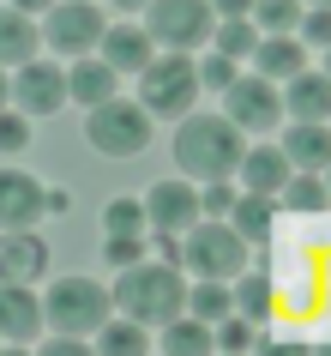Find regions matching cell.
Segmentation results:
<instances>
[{
  "instance_id": "cell-19",
  "label": "cell",
  "mask_w": 331,
  "mask_h": 356,
  "mask_svg": "<svg viewBox=\"0 0 331 356\" xmlns=\"http://www.w3.org/2000/svg\"><path fill=\"white\" fill-rule=\"evenodd\" d=\"M283 157H289L295 169H313V175H319V169L331 163V127L325 121H295V127L283 133Z\"/></svg>"
},
{
  "instance_id": "cell-20",
  "label": "cell",
  "mask_w": 331,
  "mask_h": 356,
  "mask_svg": "<svg viewBox=\"0 0 331 356\" xmlns=\"http://www.w3.org/2000/svg\"><path fill=\"white\" fill-rule=\"evenodd\" d=\"M229 224H235L247 242H271V229H277V200H271V193H235Z\"/></svg>"
},
{
  "instance_id": "cell-1",
  "label": "cell",
  "mask_w": 331,
  "mask_h": 356,
  "mask_svg": "<svg viewBox=\"0 0 331 356\" xmlns=\"http://www.w3.org/2000/svg\"><path fill=\"white\" fill-rule=\"evenodd\" d=\"M241 151H247V133L229 121V115H181L175 127V169L193 175V181H217V175H235Z\"/></svg>"
},
{
  "instance_id": "cell-15",
  "label": "cell",
  "mask_w": 331,
  "mask_h": 356,
  "mask_svg": "<svg viewBox=\"0 0 331 356\" xmlns=\"http://www.w3.org/2000/svg\"><path fill=\"white\" fill-rule=\"evenodd\" d=\"M235 175L247 181V193H283V181L295 175V163L283 157V145H247L241 151V163H235Z\"/></svg>"
},
{
  "instance_id": "cell-25",
  "label": "cell",
  "mask_w": 331,
  "mask_h": 356,
  "mask_svg": "<svg viewBox=\"0 0 331 356\" xmlns=\"http://www.w3.org/2000/svg\"><path fill=\"white\" fill-rule=\"evenodd\" d=\"M277 206H289V211H319V206H331V193H325V181H319L313 169H295L289 181H283V193H277Z\"/></svg>"
},
{
  "instance_id": "cell-27",
  "label": "cell",
  "mask_w": 331,
  "mask_h": 356,
  "mask_svg": "<svg viewBox=\"0 0 331 356\" xmlns=\"http://www.w3.org/2000/svg\"><path fill=\"white\" fill-rule=\"evenodd\" d=\"M211 37H217V55L247 60V55H253V42H259V24L253 19H217V24H211Z\"/></svg>"
},
{
  "instance_id": "cell-16",
  "label": "cell",
  "mask_w": 331,
  "mask_h": 356,
  "mask_svg": "<svg viewBox=\"0 0 331 356\" xmlns=\"http://www.w3.org/2000/svg\"><path fill=\"white\" fill-rule=\"evenodd\" d=\"M289 91H283V115L289 121H331V73H301L283 79Z\"/></svg>"
},
{
  "instance_id": "cell-6",
  "label": "cell",
  "mask_w": 331,
  "mask_h": 356,
  "mask_svg": "<svg viewBox=\"0 0 331 356\" xmlns=\"http://www.w3.org/2000/svg\"><path fill=\"white\" fill-rule=\"evenodd\" d=\"M85 139H91V151H103V157H139V151L151 145V109L145 103H127V97L114 91V97H103V103H91Z\"/></svg>"
},
{
  "instance_id": "cell-23",
  "label": "cell",
  "mask_w": 331,
  "mask_h": 356,
  "mask_svg": "<svg viewBox=\"0 0 331 356\" xmlns=\"http://www.w3.org/2000/svg\"><path fill=\"white\" fill-rule=\"evenodd\" d=\"M163 350L169 356H199V350H217V332H211V320H199V314H175V320H163Z\"/></svg>"
},
{
  "instance_id": "cell-37",
  "label": "cell",
  "mask_w": 331,
  "mask_h": 356,
  "mask_svg": "<svg viewBox=\"0 0 331 356\" xmlns=\"http://www.w3.org/2000/svg\"><path fill=\"white\" fill-rule=\"evenodd\" d=\"M247 6H253V0H211L217 19H247Z\"/></svg>"
},
{
  "instance_id": "cell-3",
  "label": "cell",
  "mask_w": 331,
  "mask_h": 356,
  "mask_svg": "<svg viewBox=\"0 0 331 356\" xmlns=\"http://www.w3.org/2000/svg\"><path fill=\"white\" fill-rule=\"evenodd\" d=\"M199 97V60L187 49H163V55L145 60L139 73V103L151 109V121H181Z\"/></svg>"
},
{
  "instance_id": "cell-29",
  "label": "cell",
  "mask_w": 331,
  "mask_h": 356,
  "mask_svg": "<svg viewBox=\"0 0 331 356\" xmlns=\"http://www.w3.org/2000/svg\"><path fill=\"white\" fill-rule=\"evenodd\" d=\"M247 19H253L259 31H295L301 0H253V6H247Z\"/></svg>"
},
{
  "instance_id": "cell-35",
  "label": "cell",
  "mask_w": 331,
  "mask_h": 356,
  "mask_svg": "<svg viewBox=\"0 0 331 356\" xmlns=\"http://www.w3.org/2000/svg\"><path fill=\"white\" fill-rule=\"evenodd\" d=\"M211 332H217L223 350H247V344H253V320H229L223 314V326H211Z\"/></svg>"
},
{
  "instance_id": "cell-24",
  "label": "cell",
  "mask_w": 331,
  "mask_h": 356,
  "mask_svg": "<svg viewBox=\"0 0 331 356\" xmlns=\"http://www.w3.org/2000/svg\"><path fill=\"white\" fill-rule=\"evenodd\" d=\"M229 308H235L229 278H199L193 290H187V314H199V320H223Z\"/></svg>"
},
{
  "instance_id": "cell-10",
  "label": "cell",
  "mask_w": 331,
  "mask_h": 356,
  "mask_svg": "<svg viewBox=\"0 0 331 356\" xmlns=\"http://www.w3.org/2000/svg\"><path fill=\"white\" fill-rule=\"evenodd\" d=\"M12 103H19L24 115H55L60 103H67V73H60L55 60H24L19 79H12Z\"/></svg>"
},
{
  "instance_id": "cell-40",
  "label": "cell",
  "mask_w": 331,
  "mask_h": 356,
  "mask_svg": "<svg viewBox=\"0 0 331 356\" xmlns=\"http://www.w3.org/2000/svg\"><path fill=\"white\" fill-rule=\"evenodd\" d=\"M6 103H12V79L0 73V109H6Z\"/></svg>"
},
{
  "instance_id": "cell-8",
  "label": "cell",
  "mask_w": 331,
  "mask_h": 356,
  "mask_svg": "<svg viewBox=\"0 0 331 356\" xmlns=\"http://www.w3.org/2000/svg\"><path fill=\"white\" fill-rule=\"evenodd\" d=\"M103 13H96V0H55L49 13H42V37H49V49H60V55H91L96 42H103Z\"/></svg>"
},
{
  "instance_id": "cell-14",
  "label": "cell",
  "mask_w": 331,
  "mask_h": 356,
  "mask_svg": "<svg viewBox=\"0 0 331 356\" xmlns=\"http://www.w3.org/2000/svg\"><path fill=\"white\" fill-rule=\"evenodd\" d=\"M42 272H49V242L37 229H0V278L37 284Z\"/></svg>"
},
{
  "instance_id": "cell-28",
  "label": "cell",
  "mask_w": 331,
  "mask_h": 356,
  "mask_svg": "<svg viewBox=\"0 0 331 356\" xmlns=\"http://www.w3.org/2000/svg\"><path fill=\"white\" fill-rule=\"evenodd\" d=\"M271 302H277V290H271L265 272H247V278L235 284V308H241L247 320H271Z\"/></svg>"
},
{
  "instance_id": "cell-17",
  "label": "cell",
  "mask_w": 331,
  "mask_h": 356,
  "mask_svg": "<svg viewBox=\"0 0 331 356\" xmlns=\"http://www.w3.org/2000/svg\"><path fill=\"white\" fill-rule=\"evenodd\" d=\"M96 49H103V60H109L114 73H133V79L145 73V60L157 55V42H151L145 24H114V31H103Z\"/></svg>"
},
{
  "instance_id": "cell-33",
  "label": "cell",
  "mask_w": 331,
  "mask_h": 356,
  "mask_svg": "<svg viewBox=\"0 0 331 356\" xmlns=\"http://www.w3.org/2000/svg\"><path fill=\"white\" fill-rule=\"evenodd\" d=\"M24 139H31V115H6L0 109V151H24Z\"/></svg>"
},
{
  "instance_id": "cell-34",
  "label": "cell",
  "mask_w": 331,
  "mask_h": 356,
  "mask_svg": "<svg viewBox=\"0 0 331 356\" xmlns=\"http://www.w3.org/2000/svg\"><path fill=\"white\" fill-rule=\"evenodd\" d=\"M103 260L121 272V266H133V260H145V242L139 236H109V248H103Z\"/></svg>"
},
{
  "instance_id": "cell-18",
  "label": "cell",
  "mask_w": 331,
  "mask_h": 356,
  "mask_svg": "<svg viewBox=\"0 0 331 356\" xmlns=\"http://www.w3.org/2000/svg\"><path fill=\"white\" fill-rule=\"evenodd\" d=\"M253 67H259L265 79H295L301 67H307V42L289 37V31H271V37L253 42Z\"/></svg>"
},
{
  "instance_id": "cell-22",
  "label": "cell",
  "mask_w": 331,
  "mask_h": 356,
  "mask_svg": "<svg viewBox=\"0 0 331 356\" xmlns=\"http://www.w3.org/2000/svg\"><path fill=\"white\" fill-rule=\"evenodd\" d=\"M114 67L109 60H91V55H78L73 60V73H67V97H78V103H85V109H91V103H103V97H114Z\"/></svg>"
},
{
  "instance_id": "cell-38",
  "label": "cell",
  "mask_w": 331,
  "mask_h": 356,
  "mask_svg": "<svg viewBox=\"0 0 331 356\" xmlns=\"http://www.w3.org/2000/svg\"><path fill=\"white\" fill-rule=\"evenodd\" d=\"M12 6H19V13H31V19H37V13H49V6H55V0H12Z\"/></svg>"
},
{
  "instance_id": "cell-43",
  "label": "cell",
  "mask_w": 331,
  "mask_h": 356,
  "mask_svg": "<svg viewBox=\"0 0 331 356\" xmlns=\"http://www.w3.org/2000/svg\"><path fill=\"white\" fill-rule=\"evenodd\" d=\"M325 73H331V49H325Z\"/></svg>"
},
{
  "instance_id": "cell-9",
  "label": "cell",
  "mask_w": 331,
  "mask_h": 356,
  "mask_svg": "<svg viewBox=\"0 0 331 356\" xmlns=\"http://www.w3.org/2000/svg\"><path fill=\"white\" fill-rule=\"evenodd\" d=\"M223 115H229L241 133H265V127L283 121V91H277L265 73H259V79H241L235 73L229 85H223Z\"/></svg>"
},
{
  "instance_id": "cell-31",
  "label": "cell",
  "mask_w": 331,
  "mask_h": 356,
  "mask_svg": "<svg viewBox=\"0 0 331 356\" xmlns=\"http://www.w3.org/2000/svg\"><path fill=\"white\" fill-rule=\"evenodd\" d=\"M295 31H301V42H313V49H331V6H307V13L295 19Z\"/></svg>"
},
{
  "instance_id": "cell-4",
  "label": "cell",
  "mask_w": 331,
  "mask_h": 356,
  "mask_svg": "<svg viewBox=\"0 0 331 356\" xmlns=\"http://www.w3.org/2000/svg\"><path fill=\"white\" fill-rule=\"evenodd\" d=\"M181 266L199 278H235V272H247V236L229 218H193L181 242Z\"/></svg>"
},
{
  "instance_id": "cell-30",
  "label": "cell",
  "mask_w": 331,
  "mask_h": 356,
  "mask_svg": "<svg viewBox=\"0 0 331 356\" xmlns=\"http://www.w3.org/2000/svg\"><path fill=\"white\" fill-rule=\"evenodd\" d=\"M103 224H109V236H139L145 229V200H109Z\"/></svg>"
},
{
  "instance_id": "cell-11",
  "label": "cell",
  "mask_w": 331,
  "mask_h": 356,
  "mask_svg": "<svg viewBox=\"0 0 331 356\" xmlns=\"http://www.w3.org/2000/svg\"><path fill=\"white\" fill-rule=\"evenodd\" d=\"M42 332V296L19 278H0V344H37Z\"/></svg>"
},
{
  "instance_id": "cell-2",
  "label": "cell",
  "mask_w": 331,
  "mask_h": 356,
  "mask_svg": "<svg viewBox=\"0 0 331 356\" xmlns=\"http://www.w3.org/2000/svg\"><path fill=\"white\" fill-rule=\"evenodd\" d=\"M114 308L139 326H163V320L187 314V278L175 260H133L121 266V284H114Z\"/></svg>"
},
{
  "instance_id": "cell-36",
  "label": "cell",
  "mask_w": 331,
  "mask_h": 356,
  "mask_svg": "<svg viewBox=\"0 0 331 356\" xmlns=\"http://www.w3.org/2000/svg\"><path fill=\"white\" fill-rule=\"evenodd\" d=\"M229 79H235V60H229V55H211V60H199V85H205V91H223Z\"/></svg>"
},
{
  "instance_id": "cell-41",
  "label": "cell",
  "mask_w": 331,
  "mask_h": 356,
  "mask_svg": "<svg viewBox=\"0 0 331 356\" xmlns=\"http://www.w3.org/2000/svg\"><path fill=\"white\" fill-rule=\"evenodd\" d=\"M319 175H325V193H331V163H325V169H319Z\"/></svg>"
},
{
  "instance_id": "cell-7",
  "label": "cell",
  "mask_w": 331,
  "mask_h": 356,
  "mask_svg": "<svg viewBox=\"0 0 331 356\" xmlns=\"http://www.w3.org/2000/svg\"><path fill=\"white\" fill-rule=\"evenodd\" d=\"M211 24H217V13H211V0H151L145 6V31L157 49H199V42H211Z\"/></svg>"
},
{
  "instance_id": "cell-26",
  "label": "cell",
  "mask_w": 331,
  "mask_h": 356,
  "mask_svg": "<svg viewBox=\"0 0 331 356\" xmlns=\"http://www.w3.org/2000/svg\"><path fill=\"white\" fill-rule=\"evenodd\" d=\"M96 350H114V356H133V350H145V344H151V338H145V326H139V320H127V314H121V320H103V326H96Z\"/></svg>"
},
{
  "instance_id": "cell-39",
  "label": "cell",
  "mask_w": 331,
  "mask_h": 356,
  "mask_svg": "<svg viewBox=\"0 0 331 356\" xmlns=\"http://www.w3.org/2000/svg\"><path fill=\"white\" fill-rule=\"evenodd\" d=\"M114 6H121V13H145L151 0H114Z\"/></svg>"
},
{
  "instance_id": "cell-13",
  "label": "cell",
  "mask_w": 331,
  "mask_h": 356,
  "mask_svg": "<svg viewBox=\"0 0 331 356\" xmlns=\"http://www.w3.org/2000/svg\"><path fill=\"white\" fill-rule=\"evenodd\" d=\"M49 211V193L24 169H0V229H31Z\"/></svg>"
},
{
  "instance_id": "cell-12",
  "label": "cell",
  "mask_w": 331,
  "mask_h": 356,
  "mask_svg": "<svg viewBox=\"0 0 331 356\" xmlns=\"http://www.w3.org/2000/svg\"><path fill=\"white\" fill-rule=\"evenodd\" d=\"M193 218H205V211H199V188H193L187 175H169V181H157V188L145 193V224L187 229Z\"/></svg>"
},
{
  "instance_id": "cell-42",
  "label": "cell",
  "mask_w": 331,
  "mask_h": 356,
  "mask_svg": "<svg viewBox=\"0 0 331 356\" xmlns=\"http://www.w3.org/2000/svg\"><path fill=\"white\" fill-rule=\"evenodd\" d=\"M301 6H331V0H301Z\"/></svg>"
},
{
  "instance_id": "cell-32",
  "label": "cell",
  "mask_w": 331,
  "mask_h": 356,
  "mask_svg": "<svg viewBox=\"0 0 331 356\" xmlns=\"http://www.w3.org/2000/svg\"><path fill=\"white\" fill-rule=\"evenodd\" d=\"M229 206H235V188H229V175L205 181V193H199V211H205V218H229Z\"/></svg>"
},
{
  "instance_id": "cell-21",
  "label": "cell",
  "mask_w": 331,
  "mask_h": 356,
  "mask_svg": "<svg viewBox=\"0 0 331 356\" xmlns=\"http://www.w3.org/2000/svg\"><path fill=\"white\" fill-rule=\"evenodd\" d=\"M37 37L42 31H31V13L0 6V67H24V60L37 55Z\"/></svg>"
},
{
  "instance_id": "cell-5",
  "label": "cell",
  "mask_w": 331,
  "mask_h": 356,
  "mask_svg": "<svg viewBox=\"0 0 331 356\" xmlns=\"http://www.w3.org/2000/svg\"><path fill=\"white\" fill-rule=\"evenodd\" d=\"M109 314H114V290L96 284V278H55L49 296H42V326H55V332H85L91 338Z\"/></svg>"
}]
</instances>
